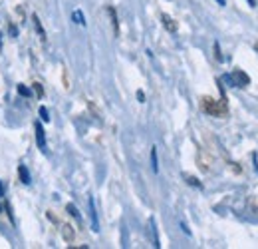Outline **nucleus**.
I'll list each match as a JSON object with an SVG mask.
<instances>
[{"label": "nucleus", "mask_w": 258, "mask_h": 249, "mask_svg": "<svg viewBox=\"0 0 258 249\" xmlns=\"http://www.w3.org/2000/svg\"><path fill=\"white\" fill-rule=\"evenodd\" d=\"M228 76H230V82H232V86H234V88H246V86L250 84L248 74H244V72L239 70V68H236L232 74H228Z\"/></svg>", "instance_id": "3"}, {"label": "nucleus", "mask_w": 258, "mask_h": 249, "mask_svg": "<svg viewBox=\"0 0 258 249\" xmlns=\"http://www.w3.org/2000/svg\"><path fill=\"white\" fill-rule=\"evenodd\" d=\"M34 24H36V32L40 34V40H42V42H46V30H44V26H42L40 18L36 14H34Z\"/></svg>", "instance_id": "8"}, {"label": "nucleus", "mask_w": 258, "mask_h": 249, "mask_svg": "<svg viewBox=\"0 0 258 249\" xmlns=\"http://www.w3.org/2000/svg\"><path fill=\"white\" fill-rule=\"evenodd\" d=\"M70 230H72L70 225H64V239H66V241H72L74 239V231H70Z\"/></svg>", "instance_id": "15"}, {"label": "nucleus", "mask_w": 258, "mask_h": 249, "mask_svg": "<svg viewBox=\"0 0 258 249\" xmlns=\"http://www.w3.org/2000/svg\"><path fill=\"white\" fill-rule=\"evenodd\" d=\"M40 118H42V122H50V112L46 106H40Z\"/></svg>", "instance_id": "14"}, {"label": "nucleus", "mask_w": 258, "mask_h": 249, "mask_svg": "<svg viewBox=\"0 0 258 249\" xmlns=\"http://www.w3.org/2000/svg\"><path fill=\"white\" fill-rule=\"evenodd\" d=\"M217 2H219L221 6H225V4H226V0H217Z\"/></svg>", "instance_id": "23"}, {"label": "nucleus", "mask_w": 258, "mask_h": 249, "mask_svg": "<svg viewBox=\"0 0 258 249\" xmlns=\"http://www.w3.org/2000/svg\"><path fill=\"white\" fill-rule=\"evenodd\" d=\"M72 20L76 24H80V26H85V18H83V12L81 10H74L72 12Z\"/></svg>", "instance_id": "10"}, {"label": "nucleus", "mask_w": 258, "mask_h": 249, "mask_svg": "<svg viewBox=\"0 0 258 249\" xmlns=\"http://www.w3.org/2000/svg\"><path fill=\"white\" fill-rule=\"evenodd\" d=\"M149 227H151V233H153V247H161L159 245V235H157V223H155L153 217L149 219Z\"/></svg>", "instance_id": "9"}, {"label": "nucleus", "mask_w": 258, "mask_h": 249, "mask_svg": "<svg viewBox=\"0 0 258 249\" xmlns=\"http://www.w3.org/2000/svg\"><path fill=\"white\" fill-rule=\"evenodd\" d=\"M181 230H183V231H185L187 235H191V230H189V227H187V225H185L183 221H181Z\"/></svg>", "instance_id": "20"}, {"label": "nucleus", "mask_w": 258, "mask_h": 249, "mask_svg": "<svg viewBox=\"0 0 258 249\" xmlns=\"http://www.w3.org/2000/svg\"><path fill=\"white\" fill-rule=\"evenodd\" d=\"M214 58L219 62H223V54H221V48H219V42H214Z\"/></svg>", "instance_id": "17"}, {"label": "nucleus", "mask_w": 258, "mask_h": 249, "mask_svg": "<svg viewBox=\"0 0 258 249\" xmlns=\"http://www.w3.org/2000/svg\"><path fill=\"white\" fill-rule=\"evenodd\" d=\"M151 168H153L155 174L159 172V160H157V148L155 146L151 148Z\"/></svg>", "instance_id": "12"}, {"label": "nucleus", "mask_w": 258, "mask_h": 249, "mask_svg": "<svg viewBox=\"0 0 258 249\" xmlns=\"http://www.w3.org/2000/svg\"><path fill=\"white\" fill-rule=\"evenodd\" d=\"M66 212H68V213H70V215H72L74 219L81 221V215H80V212H78V207H76L74 203H68V205H66Z\"/></svg>", "instance_id": "11"}, {"label": "nucleus", "mask_w": 258, "mask_h": 249, "mask_svg": "<svg viewBox=\"0 0 258 249\" xmlns=\"http://www.w3.org/2000/svg\"><path fill=\"white\" fill-rule=\"evenodd\" d=\"M88 207H90V219H92V230L97 233L99 231V219H97V210H96V201L94 197L88 199Z\"/></svg>", "instance_id": "4"}, {"label": "nucleus", "mask_w": 258, "mask_h": 249, "mask_svg": "<svg viewBox=\"0 0 258 249\" xmlns=\"http://www.w3.org/2000/svg\"><path fill=\"white\" fill-rule=\"evenodd\" d=\"M161 20H163V26H165L171 34H175V32H177V28H179V26H177V22H175V20L171 18L169 14H163V16H161Z\"/></svg>", "instance_id": "5"}, {"label": "nucleus", "mask_w": 258, "mask_h": 249, "mask_svg": "<svg viewBox=\"0 0 258 249\" xmlns=\"http://www.w3.org/2000/svg\"><path fill=\"white\" fill-rule=\"evenodd\" d=\"M34 130H36V143H38L40 152L48 156L50 150H48V143H46V132H44V128H42V124H40V122L34 124Z\"/></svg>", "instance_id": "2"}, {"label": "nucleus", "mask_w": 258, "mask_h": 249, "mask_svg": "<svg viewBox=\"0 0 258 249\" xmlns=\"http://www.w3.org/2000/svg\"><path fill=\"white\" fill-rule=\"evenodd\" d=\"M0 212H2V205H0Z\"/></svg>", "instance_id": "25"}, {"label": "nucleus", "mask_w": 258, "mask_h": 249, "mask_svg": "<svg viewBox=\"0 0 258 249\" xmlns=\"http://www.w3.org/2000/svg\"><path fill=\"white\" fill-rule=\"evenodd\" d=\"M2 196H4V183L0 181V197H2Z\"/></svg>", "instance_id": "22"}, {"label": "nucleus", "mask_w": 258, "mask_h": 249, "mask_svg": "<svg viewBox=\"0 0 258 249\" xmlns=\"http://www.w3.org/2000/svg\"><path fill=\"white\" fill-rule=\"evenodd\" d=\"M107 14L112 16V24H113V34H115V36H119V20H117L115 8H113V6H107Z\"/></svg>", "instance_id": "7"}, {"label": "nucleus", "mask_w": 258, "mask_h": 249, "mask_svg": "<svg viewBox=\"0 0 258 249\" xmlns=\"http://www.w3.org/2000/svg\"><path fill=\"white\" fill-rule=\"evenodd\" d=\"M137 100L143 104L145 102V94H143V90H137Z\"/></svg>", "instance_id": "19"}, {"label": "nucleus", "mask_w": 258, "mask_h": 249, "mask_svg": "<svg viewBox=\"0 0 258 249\" xmlns=\"http://www.w3.org/2000/svg\"><path fill=\"white\" fill-rule=\"evenodd\" d=\"M18 176H20V181H22L24 185H30L32 183V179H30V172H28V168L22 163V165H18Z\"/></svg>", "instance_id": "6"}, {"label": "nucleus", "mask_w": 258, "mask_h": 249, "mask_svg": "<svg viewBox=\"0 0 258 249\" xmlns=\"http://www.w3.org/2000/svg\"><path fill=\"white\" fill-rule=\"evenodd\" d=\"M18 94H22V96H32V90L26 88L24 84H20V86H18Z\"/></svg>", "instance_id": "16"}, {"label": "nucleus", "mask_w": 258, "mask_h": 249, "mask_svg": "<svg viewBox=\"0 0 258 249\" xmlns=\"http://www.w3.org/2000/svg\"><path fill=\"white\" fill-rule=\"evenodd\" d=\"M246 2H248L250 6H254V4H256V0H246Z\"/></svg>", "instance_id": "24"}, {"label": "nucleus", "mask_w": 258, "mask_h": 249, "mask_svg": "<svg viewBox=\"0 0 258 249\" xmlns=\"http://www.w3.org/2000/svg\"><path fill=\"white\" fill-rule=\"evenodd\" d=\"M34 90H36V94L42 98V96H44V88H42L40 84H34Z\"/></svg>", "instance_id": "18"}, {"label": "nucleus", "mask_w": 258, "mask_h": 249, "mask_svg": "<svg viewBox=\"0 0 258 249\" xmlns=\"http://www.w3.org/2000/svg\"><path fill=\"white\" fill-rule=\"evenodd\" d=\"M10 34L16 38V36H18V28H16V26H10Z\"/></svg>", "instance_id": "21"}, {"label": "nucleus", "mask_w": 258, "mask_h": 249, "mask_svg": "<svg viewBox=\"0 0 258 249\" xmlns=\"http://www.w3.org/2000/svg\"><path fill=\"white\" fill-rule=\"evenodd\" d=\"M183 178L187 179V183H189V185H193V188H199V190L203 188V185H201V181H199L197 178H193V176H187V174H185Z\"/></svg>", "instance_id": "13"}, {"label": "nucleus", "mask_w": 258, "mask_h": 249, "mask_svg": "<svg viewBox=\"0 0 258 249\" xmlns=\"http://www.w3.org/2000/svg\"><path fill=\"white\" fill-rule=\"evenodd\" d=\"M203 110L210 116H225L228 112L226 108V98L221 96V100H212V98H205L203 100Z\"/></svg>", "instance_id": "1"}]
</instances>
